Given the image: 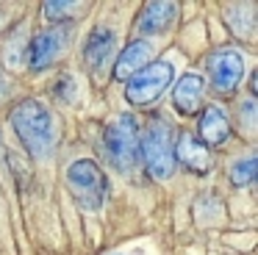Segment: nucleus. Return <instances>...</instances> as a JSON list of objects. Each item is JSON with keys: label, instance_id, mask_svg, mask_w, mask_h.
<instances>
[{"label": "nucleus", "instance_id": "obj_7", "mask_svg": "<svg viewBox=\"0 0 258 255\" xmlns=\"http://www.w3.org/2000/svg\"><path fill=\"white\" fill-rule=\"evenodd\" d=\"M208 75L219 92H233L244 78V58L236 50H217L208 55Z\"/></svg>", "mask_w": 258, "mask_h": 255}, {"label": "nucleus", "instance_id": "obj_1", "mask_svg": "<svg viewBox=\"0 0 258 255\" xmlns=\"http://www.w3.org/2000/svg\"><path fill=\"white\" fill-rule=\"evenodd\" d=\"M14 133L20 136L23 147L34 158H50V153L58 144V125L53 111L39 100H23L9 114Z\"/></svg>", "mask_w": 258, "mask_h": 255}, {"label": "nucleus", "instance_id": "obj_12", "mask_svg": "<svg viewBox=\"0 0 258 255\" xmlns=\"http://www.w3.org/2000/svg\"><path fill=\"white\" fill-rule=\"evenodd\" d=\"M197 133H200V142L206 144L208 150L222 144L225 139L230 136V122H228V116H225V111L217 108V105L203 108L200 122H197Z\"/></svg>", "mask_w": 258, "mask_h": 255}, {"label": "nucleus", "instance_id": "obj_4", "mask_svg": "<svg viewBox=\"0 0 258 255\" xmlns=\"http://www.w3.org/2000/svg\"><path fill=\"white\" fill-rule=\"evenodd\" d=\"M172 78H175V67L169 64V61H164V58L150 61V64L142 67V70L125 83V97H128V103L136 105V108H147V105H153L169 89Z\"/></svg>", "mask_w": 258, "mask_h": 255}, {"label": "nucleus", "instance_id": "obj_6", "mask_svg": "<svg viewBox=\"0 0 258 255\" xmlns=\"http://www.w3.org/2000/svg\"><path fill=\"white\" fill-rule=\"evenodd\" d=\"M70 36H73L70 25H53V28H47V31L36 33L34 42H31V50H28L31 70H47V67L67 50Z\"/></svg>", "mask_w": 258, "mask_h": 255}, {"label": "nucleus", "instance_id": "obj_9", "mask_svg": "<svg viewBox=\"0 0 258 255\" xmlns=\"http://www.w3.org/2000/svg\"><path fill=\"white\" fill-rule=\"evenodd\" d=\"M203 92H206V81L200 75H183L178 83H175V92H172V105L180 111L183 116H191L200 111L203 105Z\"/></svg>", "mask_w": 258, "mask_h": 255}, {"label": "nucleus", "instance_id": "obj_13", "mask_svg": "<svg viewBox=\"0 0 258 255\" xmlns=\"http://www.w3.org/2000/svg\"><path fill=\"white\" fill-rule=\"evenodd\" d=\"M111 53H114V33L108 31H103V28H97V31H92V36H89V42H86V50H84V55H86V64L89 67H103L108 58H111Z\"/></svg>", "mask_w": 258, "mask_h": 255}, {"label": "nucleus", "instance_id": "obj_11", "mask_svg": "<svg viewBox=\"0 0 258 255\" xmlns=\"http://www.w3.org/2000/svg\"><path fill=\"white\" fill-rule=\"evenodd\" d=\"M175 14H178V6L175 3H164V0H156V3H147L139 14V33L145 36H156V33H164L169 25L175 22Z\"/></svg>", "mask_w": 258, "mask_h": 255}, {"label": "nucleus", "instance_id": "obj_3", "mask_svg": "<svg viewBox=\"0 0 258 255\" xmlns=\"http://www.w3.org/2000/svg\"><path fill=\"white\" fill-rule=\"evenodd\" d=\"M103 147H106V155L114 164V169L131 175L139 166V125L134 116H117L103 133Z\"/></svg>", "mask_w": 258, "mask_h": 255}, {"label": "nucleus", "instance_id": "obj_14", "mask_svg": "<svg viewBox=\"0 0 258 255\" xmlns=\"http://www.w3.org/2000/svg\"><path fill=\"white\" fill-rule=\"evenodd\" d=\"M84 9L81 3H67V0H47L45 6H42V11H45V17L47 20H53V22H58V25H64L67 20H73L78 11Z\"/></svg>", "mask_w": 258, "mask_h": 255}, {"label": "nucleus", "instance_id": "obj_5", "mask_svg": "<svg viewBox=\"0 0 258 255\" xmlns=\"http://www.w3.org/2000/svg\"><path fill=\"white\" fill-rule=\"evenodd\" d=\"M67 186L84 208L95 211L106 200V175L92 158L73 161L67 169Z\"/></svg>", "mask_w": 258, "mask_h": 255}, {"label": "nucleus", "instance_id": "obj_10", "mask_svg": "<svg viewBox=\"0 0 258 255\" xmlns=\"http://www.w3.org/2000/svg\"><path fill=\"white\" fill-rule=\"evenodd\" d=\"M153 55V47H150V42H142V39H136V42H131L128 47L119 53V58L114 61V81H131V78L136 75V72L142 70V67H147L150 64V58Z\"/></svg>", "mask_w": 258, "mask_h": 255}, {"label": "nucleus", "instance_id": "obj_8", "mask_svg": "<svg viewBox=\"0 0 258 255\" xmlns=\"http://www.w3.org/2000/svg\"><path fill=\"white\" fill-rule=\"evenodd\" d=\"M175 161H180L186 169H195V172H200V175H206L214 164V155L197 136L180 133V136L175 139Z\"/></svg>", "mask_w": 258, "mask_h": 255}, {"label": "nucleus", "instance_id": "obj_15", "mask_svg": "<svg viewBox=\"0 0 258 255\" xmlns=\"http://www.w3.org/2000/svg\"><path fill=\"white\" fill-rule=\"evenodd\" d=\"M252 177H255V158H244V161H236L233 169H230V180L233 186H250Z\"/></svg>", "mask_w": 258, "mask_h": 255}, {"label": "nucleus", "instance_id": "obj_2", "mask_svg": "<svg viewBox=\"0 0 258 255\" xmlns=\"http://www.w3.org/2000/svg\"><path fill=\"white\" fill-rule=\"evenodd\" d=\"M139 161H145V169L153 180H169L178 166L175 161V131L161 116L150 119L147 131L139 136Z\"/></svg>", "mask_w": 258, "mask_h": 255}]
</instances>
